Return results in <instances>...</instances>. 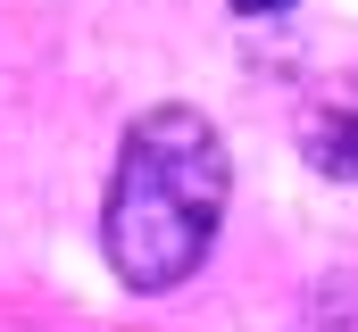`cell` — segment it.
Returning <instances> with one entry per match:
<instances>
[{
    "label": "cell",
    "mask_w": 358,
    "mask_h": 332,
    "mask_svg": "<svg viewBox=\"0 0 358 332\" xmlns=\"http://www.w3.org/2000/svg\"><path fill=\"white\" fill-rule=\"evenodd\" d=\"M225 199H234V158L200 108L134 116L117 174H108V208H100V249H108L117 282L150 291V299L192 282L217 249Z\"/></svg>",
    "instance_id": "obj_1"
},
{
    "label": "cell",
    "mask_w": 358,
    "mask_h": 332,
    "mask_svg": "<svg viewBox=\"0 0 358 332\" xmlns=\"http://www.w3.org/2000/svg\"><path fill=\"white\" fill-rule=\"evenodd\" d=\"M300 150H308V166H317V174H334V183H358V108H334V116H308Z\"/></svg>",
    "instance_id": "obj_2"
},
{
    "label": "cell",
    "mask_w": 358,
    "mask_h": 332,
    "mask_svg": "<svg viewBox=\"0 0 358 332\" xmlns=\"http://www.w3.org/2000/svg\"><path fill=\"white\" fill-rule=\"evenodd\" d=\"M225 8H234V17H250V25H259V17H292V8H300V0H225Z\"/></svg>",
    "instance_id": "obj_3"
}]
</instances>
